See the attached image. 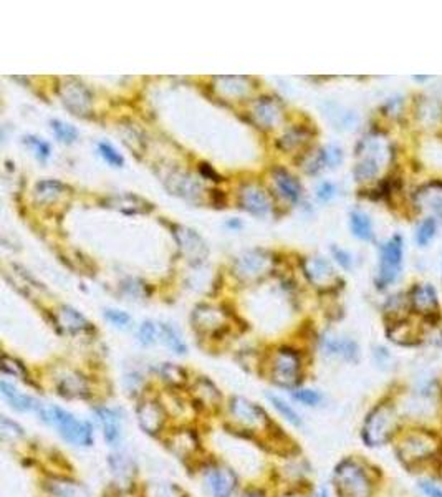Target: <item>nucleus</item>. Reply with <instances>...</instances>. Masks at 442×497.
<instances>
[{"label": "nucleus", "mask_w": 442, "mask_h": 497, "mask_svg": "<svg viewBox=\"0 0 442 497\" xmlns=\"http://www.w3.org/2000/svg\"><path fill=\"white\" fill-rule=\"evenodd\" d=\"M35 413L40 419L60 432L63 439L78 448H88L93 444V430L83 419L76 418L70 411L58 408V406L38 403Z\"/></svg>", "instance_id": "obj_1"}, {"label": "nucleus", "mask_w": 442, "mask_h": 497, "mask_svg": "<svg viewBox=\"0 0 442 497\" xmlns=\"http://www.w3.org/2000/svg\"><path fill=\"white\" fill-rule=\"evenodd\" d=\"M399 419L391 405H377L371 410L363 424V441L366 446H384L398 431Z\"/></svg>", "instance_id": "obj_2"}, {"label": "nucleus", "mask_w": 442, "mask_h": 497, "mask_svg": "<svg viewBox=\"0 0 442 497\" xmlns=\"http://www.w3.org/2000/svg\"><path fill=\"white\" fill-rule=\"evenodd\" d=\"M439 451L441 441L431 431H411L398 446L399 460L406 466H418L432 460Z\"/></svg>", "instance_id": "obj_3"}, {"label": "nucleus", "mask_w": 442, "mask_h": 497, "mask_svg": "<svg viewBox=\"0 0 442 497\" xmlns=\"http://www.w3.org/2000/svg\"><path fill=\"white\" fill-rule=\"evenodd\" d=\"M333 481L341 497H371L370 478L353 460H345L337 466Z\"/></svg>", "instance_id": "obj_4"}, {"label": "nucleus", "mask_w": 442, "mask_h": 497, "mask_svg": "<svg viewBox=\"0 0 442 497\" xmlns=\"http://www.w3.org/2000/svg\"><path fill=\"white\" fill-rule=\"evenodd\" d=\"M402 257H405V241L401 235L396 234L381 247L380 269L376 277L377 289L383 290L396 282L402 269Z\"/></svg>", "instance_id": "obj_5"}, {"label": "nucleus", "mask_w": 442, "mask_h": 497, "mask_svg": "<svg viewBox=\"0 0 442 497\" xmlns=\"http://www.w3.org/2000/svg\"><path fill=\"white\" fill-rule=\"evenodd\" d=\"M272 255L269 252L255 248V251H247L235 257L234 273L240 280L250 282L264 277L272 269Z\"/></svg>", "instance_id": "obj_6"}, {"label": "nucleus", "mask_w": 442, "mask_h": 497, "mask_svg": "<svg viewBox=\"0 0 442 497\" xmlns=\"http://www.w3.org/2000/svg\"><path fill=\"white\" fill-rule=\"evenodd\" d=\"M57 93L60 100L65 105V108L70 110L73 115L83 117V115L90 113V110H92V93H90V90L78 80L63 78L58 83Z\"/></svg>", "instance_id": "obj_7"}, {"label": "nucleus", "mask_w": 442, "mask_h": 497, "mask_svg": "<svg viewBox=\"0 0 442 497\" xmlns=\"http://www.w3.org/2000/svg\"><path fill=\"white\" fill-rule=\"evenodd\" d=\"M300 362L298 353L291 348H282L277 351L272 362V378L283 388H291L300 381Z\"/></svg>", "instance_id": "obj_8"}, {"label": "nucleus", "mask_w": 442, "mask_h": 497, "mask_svg": "<svg viewBox=\"0 0 442 497\" xmlns=\"http://www.w3.org/2000/svg\"><path fill=\"white\" fill-rule=\"evenodd\" d=\"M230 416L239 426L246 430H262L267 424V414L265 411L257 406L255 403H250L246 398L235 396L230 401Z\"/></svg>", "instance_id": "obj_9"}, {"label": "nucleus", "mask_w": 442, "mask_h": 497, "mask_svg": "<svg viewBox=\"0 0 442 497\" xmlns=\"http://www.w3.org/2000/svg\"><path fill=\"white\" fill-rule=\"evenodd\" d=\"M203 481L212 497H232L237 487V475L226 466H210L204 471Z\"/></svg>", "instance_id": "obj_10"}, {"label": "nucleus", "mask_w": 442, "mask_h": 497, "mask_svg": "<svg viewBox=\"0 0 442 497\" xmlns=\"http://www.w3.org/2000/svg\"><path fill=\"white\" fill-rule=\"evenodd\" d=\"M174 237L176 241H178L179 251H181L184 259H186L189 264L196 265L204 262L209 248L203 241V237H201L196 230L184 226H174Z\"/></svg>", "instance_id": "obj_11"}, {"label": "nucleus", "mask_w": 442, "mask_h": 497, "mask_svg": "<svg viewBox=\"0 0 442 497\" xmlns=\"http://www.w3.org/2000/svg\"><path fill=\"white\" fill-rule=\"evenodd\" d=\"M239 204L244 211L257 217L269 216L272 211V201L262 187L255 184H247L239 192Z\"/></svg>", "instance_id": "obj_12"}, {"label": "nucleus", "mask_w": 442, "mask_h": 497, "mask_svg": "<svg viewBox=\"0 0 442 497\" xmlns=\"http://www.w3.org/2000/svg\"><path fill=\"white\" fill-rule=\"evenodd\" d=\"M321 350H323L326 357L340 358L350 363L358 362V357H359L358 344L348 337L326 335L323 337V340H321Z\"/></svg>", "instance_id": "obj_13"}, {"label": "nucleus", "mask_w": 442, "mask_h": 497, "mask_svg": "<svg viewBox=\"0 0 442 497\" xmlns=\"http://www.w3.org/2000/svg\"><path fill=\"white\" fill-rule=\"evenodd\" d=\"M192 322L199 332L212 335L226 328V314L217 307L199 305L192 314Z\"/></svg>", "instance_id": "obj_14"}, {"label": "nucleus", "mask_w": 442, "mask_h": 497, "mask_svg": "<svg viewBox=\"0 0 442 497\" xmlns=\"http://www.w3.org/2000/svg\"><path fill=\"white\" fill-rule=\"evenodd\" d=\"M409 303L413 310L418 314H424L427 317H437L439 312V302H437V294L431 284H420L413 287L409 295Z\"/></svg>", "instance_id": "obj_15"}, {"label": "nucleus", "mask_w": 442, "mask_h": 497, "mask_svg": "<svg viewBox=\"0 0 442 497\" xmlns=\"http://www.w3.org/2000/svg\"><path fill=\"white\" fill-rule=\"evenodd\" d=\"M136 414H138L139 426L143 428L144 432H148V435L161 432L166 421V413L161 405H158L156 401H144L138 406Z\"/></svg>", "instance_id": "obj_16"}, {"label": "nucleus", "mask_w": 442, "mask_h": 497, "mask_svg": "<svg viewBox=\"0 0 442 497\" xmlns=\"http://www.w3.org/2000/svg\"><path fill=\"white\" fill-rule=\"evenodd\" d=\"M252 118L257 126L264 130H272L282 119V106L273 98H260L252 110Z\"/></svg>", "instance_id": "obj_17"}, {"label": "nucleus", "mask_w": 442, "mask_h": 497, "mask_svg": "<svg viewBox=\"0 0 442 497\" xmlns=\"http://www.w3.org/2000/svg\"><path fill=\"white\" fill-rule=\"evenodd\" d=\"M55 322H57L60 330L70 333V335L85 333L92 330V323L78 310H75L70 305H62L58 308L57 314H55Z\"/></svg>", "instance_id": "obj_18"}, {"label": "nucleus", "mask_w": 442, "mask_h": 497, "mask_svg": "<svg viewBox=\"0 0 442 497\" xmlns=\"http://www.w3.org/2000/svg\"><path fill=\"white\" fill-rule=\"evenodd\" d=\"M164 184L167 189L171 191V194L182 196L186 199H194L199 198L201 191H203V186L192 179L189 174L179 173V171H173L169 176H166Z\"/></svg>", "instance_id": "obj_19"}, {"label": "nucleus", "mask_w": 442, "mask_h": 497, "mask_svg": "<svg viewBox=\"0 0 442 497\" xmlns=\"http://www.w3.org/2000/svg\"><path fill=\"white\" fill-rule=\"evenodd\" d=\"M303 272L308 280L316 287H325L334 278V272L323 257H307L303 260Z\"/></svg>", "instance_id": "obj_20"}, {"label": "nucleus", "mask_w": 442, "mask_h": 497, "mask_svg": "<svg viewBox=\"0 0 442 497\" xmlns=\"http://www.w3.org/2000/svg\"><path fill=\"white\" fill-rule=\"evenodd\" d=\"M94 414H96V419L98 423H100L105 439L108 441L110 444H118L119 439H121V432H123L121 418H119V414L114 410L106 408V406L94 410Z\"/></svg>", "instance_id": "obj_21"}, {"label": "nucleus", "mask_w": 442, "mask_h": 497, "mask_svg": "<svg viewBox=\"0 0 442 497\" xmlns=\"http://www.w3.org/2000/svg\"><path fill=\"white\" fill-rule=\"evenodd\" d=\"M272 179L282 198H285L289 203H298V199L302 198V186L295 176L282 168H275L272 171Z\"/></svg>", "instance_id": "obj_22"}, {"label": "nucleus", "mask_w": 442, "mask_h": 497, "mask_svg": "<svg viewBox=\"0 0 442 497\" xmlns=\"http://www.w3.org/2000/svg\"><path fill=\"white\" fill-rule=\"evenodd\" d=\"M58 393L65 398H87L88 396V383L80 373L68 371L60 376L57 381Z\"/></svg>", "instance_id": "obj_23"}, {"label": "nucleus", "mask_w": 442, "mask_h": 497, "mask_svg": "<svg viewBox=\"0 0 442 497\" xmlns=\"http://www.w3.org/2000/svg\"><path fill=\"white\" fill-rule=\"evenodd\" d=\"M68 191V186L57 179H44L33 187V199L37 204H53Z\"/></svg>", "instance_id": "obj_24"}, {"label": "nucleus", "mask_w": 442, "mask_h": 497, "mask_svg": "<svg viewBox=\"0 0 442 497\" xmlns=\"http://www.w3.org/2000/svg\"><path fill=\"white\" fill-rule=\"evenodd\" d=\"M110 469L113 473L117 482L121 486H128L131 484L133 478H135V462H133L130 454L119 451L113 453L110 456Z\"/></svg>", "instance_id": "obj_25"}, {"label": "nucleus", "mask_w": 442, "mask_h": 497, "mask_svg": "<svg viewBox=\"0 0 442 497\" xmlns=\"http://www.w3.org/2000/svg\"><path fill=\"white\" fill-rule=\"evenodd\" d=\"M106 204L110 208L118 209L124 214H144L149 212L153 209V205L148 203V201L138 198L135 194H121V196H113V198L106 199Z\"/></svg>", "instance_id": "obj_26"}, {"label": "nucleus", "mask_w": 442, "mask_h": 497, "mask_svg": "<svg viewBox=\"0 0 442 497\" xmlns=\"http://www.w3.org/2000/svg\"><path fill=\"white\" fill-rule=\"evenodd\" d=\"M0 389H2V395L8 401V405L17 411H22V413H32V411H37L38 403L35 398L24 395L22 391H19L15 387L8 385L7 381H2L0 383Z\"/></svg>", "instance_id": "obj_27"}, {"label": "nucleus", "mask_w": 442, "mask_h": 497, "mask_svg": "<svg viewBox=\"0 0 442 497\" xmlns=\"http://www.w3.org/2000/svg\"><path fill=\"white\" fill-rule=\"evenodd\" d=\"M46 492L50 497H88V491L81 484L63 478L50 479L46 482Z\"/></svg>", "instance_id": "obj_28"}, {"label": "nucleus", "mask_w": 442, "mask_h": 497, "mask_svg": "<svg viewBox=\"0 0 442 497\" xmlns=\"http://www.w3.org/2000/svg\"><path fill=\"white\" fill-rule=\"evenodd\" d=\"M350 229L355 237L359 239V241L370 242L373 241V237H375L371 217L364 211H359V209H356V211L350 214Z\"/></svg>", "instance_id": "obj_29"}, {"label": "nucleus", "mask_w": 442, "mask_h": 497, "mask_svg": "<svg viewBox=\"0 0 442 497\" xmlns=\"http://www.w3.org/2000/svg\"><path fill=\"white\" fill-rule=\"evenodd\" d=\"M375 149H377V146L375 148V144H373V148L370 151L371 154H366V156H364L363 160L356 165L355 178L358 179V181H370V179L376 178L377 173H380L381 154L375 153Z\"/></svg>", "instance_id": "obj_30"}, {"label": "nucleus", "mask_w": 442, "mask_h": 497, "mask_svg": "<svg viewBox=\"0 0 442 497\" xmlns=\"http://www.w3.org/2000/svg\"><path fill=\"white\" fill-rule=\"evenodd\" d=\"M216 81H219L217 90L222 96L244 98L250 90L247 85V78L244 76H219Z\"/></svg>", "instance_id": "obj_31"}, {"label": "nucleus", "mask_w": 442, "mask_h": 497, "mask_svg": "<svg viewBox=\"0 0 442 497\" xmlns=\"http://www.w3.org/2000/svg\"><path fill=\"white\" fill-rule=\"evenodd\" d=\"M160 342H162L167 348L178 355L187 353V345L182 340L181 332L173 323H160Z\"/></svg>", "instance_id": "obj_32"}, {"label": "nucleus", "mask_w": 442, "mask_h": 497, "mask_svg": "<svg viewBox=\"0 0 442 497\" xmlns=\"http://www.w3.org/2000/svg\"><path fill=\"white\" fill-rule=\"evenodd\" d=\"M386 333H388L389 340L394 342V344H398V345L414 346L416 344H418L413 328H411V325L407 323L406 320L398 319L396 322L389 325L388 330H386Z\"/></svg>", "instance_id": "obj_33"}, {"label": "nucleus", "mask_w": 442, "mask_h": 497, "mask_svg": "<svg viewBox=\"0 0 442 497\" xmlns=\"http://www.w3.org/2000/svg\"><path fill=\"white\" fill-rule=\"evenodd\" d=\"M308 138H310V135H308V131L305 130V128L295 126L287 131L285 135L278 140L277 144L283 149V151H294V149L302 148L308 141Z\"/></svg>", "instance_id": "obj_34"}, {"label": "nucleus", "mask_w": 442, "mask_h": 497, "mask_svg": "<svg viewBox=\"0 0 442 497\" xmlns=\"http://www.w3.org/2000/svg\"><path fill=\"white\" fill-rule=\"evenodd\" d=\"M50 128H51V131H53V135L57 136V140L62 141V143H65V144L76 143V140H78V136H80L78 130H76L75 126L62 121V119H51Z\"/></svg>", "instance_id": "obj_35"}, {"label": "nucleus", "mask_w": 442, "mask_h": 497, "mask_svg": "<svg viewBox=\"0 0 442 497\" xmlns=\"http://www.w3.org/2000/svg\"><path fill=\"white\" fill-rule=\"evenodd\" d=\"M437 233V222L434 217H427L418 226V230H416V244L419 247H427L429 244L432 242V239L436 237Z\"/></svg>", "instance_id": "obj_36"}, {"label": "nucleus", "mask_w": 442, "mask_h": 497, "mask_svg": "<svg viewBox=\"0 0 442 497\" xmlns=\"http://www.w3.org/2000/svg\"><path fill=\"white\" fill-rule=\"evenodd\" d=\"M148 497H182L181 491L171 482H151L146 489Z\"/></svg>", "instance_id": "obj_37"}, {"label": "nucleus", "mask_w": 442, "mask_h": 497, "mask_svg": "<svg viewBox=\"0 0 442 497\" xmlns=\"http://www.w3.org/2000/svg\"><path fill=\"white\" fill-rule=\"evenodd\" d=\"M98 153H100V156L103 158V160L108 162V165L113 166V168H123L124 166L123 154H119L117 151V148L111 146L110 143H105V141L98 143Z\"/></svg>", "instance_id": "obj_38"}, {"label": "nucleus", "mask_w": 442, "mask_h": 497, "mask_svg": "<svg viewBox=\"0 0 442 497\" xmlns=\"http://www.w3.org/2000/svg\"><path fill=\"white\" fill-rule=\"evenodd\" d=\"M138 338L144 346L156 344L160 340V323H154L151 320L144 322L138 330Z\"/></svg>", "instance_id": "obj_39"}, {"label": "nucleus", "mask_w": 442, "mask_h": 497, "mask_svg": "<svg viewBox=\"0 0 442 497\" xmlns=\"http://www.w3.org/2000/svg\"><path fill=\"white\" fill-rule=\"evenodd\" d=\"M161 375L162 378H164L167 383L174 385V387H179V385H182L184 381H186V371L182 370L181 367L174 365V363H164V365L161 367Z\"/></svg>", "instance_id": "obj_40"}, {"label": "nucleus", "mask_w": 442, "mask_h": 497, "mask_svg": "<svg viewBox=\"0 0 442 497\" xmlns=\"http://www.w3.org/2000/svg\"><path fill=\"white\" fill-rule=\"evenodd\" d=\"M269 400L272 401V405L275 406V410L287 419V421L295 424V426H300V424H302V419H300L298 413L291 408V405H289V403H285L282 398H277V396H269Z\"/></svg>", "instance_id": "obj_41"}, {"label": "nucleus", "mask_w": 442, "mask_h": 497, "mask_svg": "<svg viewBox=\"0 0 442 497\" xmlns=\"http://www.w3.org/2000/svg\"><path fill=\"white\" fill-rule=\"evenodd\" d=\"M24 143L28 144V146L33 149V153H35V156L40 161H46L50 158L51 148H50V144L46 143V141L37 138V136H25Z\"/></svg>", "instance_id": "obj_42"}, {"label": "nucleus", "mask_w": 442, "mask_h": 497, "mask_svg": "<svg viewBox=\"0 0 442 497\" xmlns=\"http://www.w3.org/2000/svg\"><path fill=\"white\" fill-rule=\"evenodd\" d=\"M294 398L297 401L302 403V405L307 406H318L321 401H323V396H321L320 391L312 388H303V389H297L294 391Z\"/></svg>", "instance_id": "obj_43"}, {"label": "nucleus", "mask_w": 442, "mask_h": 497, "mask_svg": "<svg viewBox=\"0 0 442 497\" xmlns=\"http://www.w3.org/2000/svg\"><path fill=\"white\" fill-rule=\"evenodd\" d=\"M0 432H2L3 439H19L24 436V430L19 424L10 421L7 416H2L0 419Z\"/></svg>", "instance_id": "obj_44"}, {"label": "nucleus", "mask_w": 442, "mask_h": 497, "mask_svg": "<svg viewBox=\"0 0 442 497\" xmlns=\"http://www.w3.org/2000/svg\"><path fill=\"white\" fill-rule=\"evenodd\" d=\"M2 370L3 373H7V375H12L20 380H25V376H27V371H25L24 365H20L17 360L7 357V355H3L2 358Z\"/></svg>", "instance_id": "obj_45"}, {"label": "nucleus", "mask_w": 442, "mask_h": 497, "mask_svg": "<svg viewBox=\"0 0 442 497\" xmlns=\"http://www.w3.org/2000/svg\"><path fill=\"white\" fill-rule=\"evenodd\" d=\"M105 319L110 323H113L118 328H126L131 323V317L123 310H117V308H108L105 310Z\"/></svg>", "instance_id": "obj_46"}, {"label": "nucleus", "mask_w": 442, "mask_h": 497, "mask_svg": "<svg viewBox=\"0 0 442 497\" xmlns=\"http://www.w3.org/2000/svg\"><path fill=\"white\" fill-rule=\"evenodd\" d=\"M323 154H325L326 168H337V166L341 165L343 151L340 146H337V144H328V146H325Z\"/></svg>", "instance_id": "obj_47"}, {"label": "nucleus", "mask_w": 442, "mask_h": 497, "mask_svg": "<svg viewBox=\"0 0 442 497\" xmlns=\"http://www.w3.org/2000/svg\"><path fill=\"white\" fill-rule=\"evenodd\" d=\"M332 254L334 257V260H337V264L340 265L341 269H345V271H351V269H353V257H351L348 251L333 246Z\"/></svg>", "instance_id": "obj_48"}, {"label": "nucleus", "mask_w": 442, "mask_h": 497, "mask_svg": "<svg viewBox=\"0 0 442 497\" xmlns=\"http://www.w3.org/2000/svg\"><path fill=\"white\" fill-rule=\"evenodd\" d=\"M337 192H338L337 184L325 181L316 187V199H318L320 203H328V201H332L334 196H337Z\"/></svg>", "instance_id": "obj_49"}, {"label": "nucleus", "mask_w": 442, "mask_h": 497, "mask_svg": "<svg viewBox=\"0 0 442 497\" xmlns=\"http://www.w3.org/2000/svg\"><path fill=\"white\" fill-rule=\"evenodd\" d=\"M419 487H420V491H423L427 497H442V489L439 486H436L434 482L420 481Z\"/></svg>", "instance_id": "obj_50"}, {"label": "nucleus", "mask_w": 442, "mask_h": 497, "mask_svg": "<svg viewBox=\"0 0 442 497\" xmlns=\"http://www.w3.org/2000/svg\"><path fill=\"white\" fill-rule=\"evenodd\" d=\"M375 357H376V363L380 367L389 365V363H391V355H389L388 350H384L383 346H377L375 351Z\"/></svg>", "instance_id": "obj_51"}, {"label": "nucleus", "mask_w": 442, "mask_h": 497, "mask_svg": "<svg viewBox=\"0 0 442 497\" xmlns=\"http://www.w3.org/2000/svg\"><path fill=\"white\" fill-rule=\"evenodd\" d=\"M431 209L437 214V216L442 217V192L441 194H437L436 198L431 199Z\"/></svg>", "instance_id": "obj_52"}, {"label": "nucleus", "mask_w": 442, "mask_h": 497, "mask_svg": "<svg viewBox=\"0 0 442 497\" xmlns=\"http://www.w3.org/2000/svg\"><path fill=\"white\" fill-rule=\"evenodd\" d=\"M201 171H203V174L207 176V178H217L219 179V176L216 174V171H214L207 165H201Z\"/></svg>", "instance_id": "obj_53"}, {"label": "nucleus", "mask_w": 442, "mask_h": 497, "mask_svg": "<svg viewBox=\"0 0 442 497\" xmlns=\"http://www.w3.org/2000/svg\"><path fill=\"white\" fill-rule=\"evenodd\" d=\"M226 226L230 227V229H240V227H242V222H240L239 219H230Z\"/></svg>", "instance_id": "obj_54"}, {"label": "nucleus", "mask_w": 442, "mask_h": 497, "mask_svg": "<svg viewBox=\"0 0 442 497\" xmlns=\"http://www.w3.org/2000/svg\"><path fill=\"white\" fill-rule=\"evenodd\" d=\"M244 497H265V496H264V492H260V491H248L244 494Z\"/></svg>", "instance_id": "obj_55"}, {"label": "nucleus", "mask_w": 442, "mask_h": 497, "mask_svg": "<svg viewBox=\"0 0 442 497\" xmlns=\"http://www.w3.org/2000/svg\"><path fill=\"white\" fill-rule=\"evenodd\" d=\"M315 497H328V491H326L325 487H323V489H321V491L318 492V494H316Z\"/></svg>", "instance_id": "obj_56"}]
</instances>
